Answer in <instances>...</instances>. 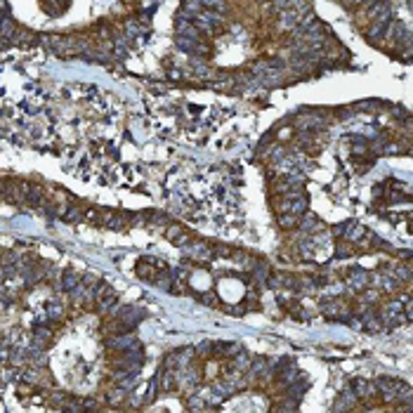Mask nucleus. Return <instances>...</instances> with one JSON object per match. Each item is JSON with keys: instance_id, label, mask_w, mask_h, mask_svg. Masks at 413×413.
<instances>
[{"instance_id": "obj_1", "label": "nucleus", "mask_w": 413, "mask_h": 413, "mask_svg": "<svg viewBox=\"0 0 413 413\" xmlns=\"http://www.w3.org/2000/svg\"><path fill=\"white\" fill-rule=\"evenodd\" d=\"M107 345L111 347V349H116V352H133V349H139V343H137V338H133V335L114 338V340H109Z\"/></svg>"}, {"instance_id": "obj_2", "label": "nucleus", "mask_w": 413, "mask_h": 413, "mask_svg": "<svg viewBox=\"0 0 413 413\" xmlns=\"http://www.w3.org/2000/svg\"><path fill=\"white\" fill-rule=\"evenodd\" d=\"M352 387H354V394H357V399H368V397H371V394L375 392L373 383H366L364 378H357V380L352 383Z\"/></svg>"}, {"instance_id": "obj_3", "label": "nucleus", "mask_w": 413, "mask_h": 413, "mask_svg": "<svg viewBox=\"0 0 413 413\" xmlns=\"http://www.w3.org/2000/svg\"><path fill=\"white\" fill-rule=\"evenodd\" d=\"M347 283L352 288H364L368 283V274L364 269H349V276H347Z\"/></svg>"}, {"instance_id": "obj_4", "label": "nucleus", "mask_w": 413, "mask_h": 413, "mask_svg": "<svg viewBox=\"0 0 413 413\" xmlns=\"http://www.w3.org/2000/svg\"><path fill=\"white\" fill-rule=\"evenodd\" d=\"M357 406V394L354 392H349V390H345L343 392V397L338 399V404H335L333 409L335 411H349V409H354Z\"/></svg>"}, {"instance_id": "obj_5", "label": "nucleus", "mask_w": 413, "mask_h": 413, "mask_svg": "<svg viewBox=\"0 0 413 413\" xmlns=\"http://www.w3.org/2000/svg\"><path fill=\"white\" fill-rule=\"evenodd\" d=\"M80 283V276L73 272V269H67L64 274H62V291H67V293H71L76 286Z\"/></svg>"}, {"instance_id": "obj_6", "label": "nucleus", "mask_w": 413, "mask_h": 413, "mask_svg": "<svg viewBox=\"0 0 413 413\" xmlns=\"http://www.w3.org/2000/svg\"><path fill=\"white\" fill-rule=\"evenodd\" d=\"M165 236L170 241H175V243H184V241L189 239L187 234H184V227L182 225H170L168 227V231H165Z\"/></svg>"}, {"instance_id": "obj_7", "label": "nucleus", "mask_w": 413, "mask_h": 413, "mask_svg": "<svg viewBox=\"0 0 413 413\" xmlns=\"http://www.w3.org/2000/svg\"><path fill=\"white\" fill-rule=\"evenodd\" d=\"M343 236H347L349 241H359V239H364L366 236V229L361 225H352V222H347V227H345V234Z\"/></svg>"}, {"instance_id": "obj_8", "label": "nucleus", "mask_w": 413, "mask_h": 413, "mask_svg": "<svg viewBox=\"0 0 413 413\" xmlns=\"http://www.w3.org/2000/svg\"><path fill=\"white\" fill-rule=\"evenodd\" d=\"M387 26H390V19H378V22H373V26L368 28V38H383Z\"/></svg>"}, {"instance_id": "obj_9", "label": "nucleus", "mask_w": 413, "mask_h": 413, "mask_svg": "<svg viewBox=\"0 0 413 413\" xmlns=\"http://www.w3.org/2000/svg\"><path fill=\"white\" fill-rule=\"evenodd\" d=\"M109 295H114V288L109 286V283H99L97 288H92V300L94 302H99V300H104Z\"/></svg>"}, {"instance_id": "obj_10", "label": "nucleus", "mask_w": 413, "mask_h": 413, "mask_svg": "<svg viewBox=\"0 0 413 413\" xmlns=\"http://www.w3.org/2000/svg\"><path fill=\"white\" fill-rule=\"evenodd\" d=\"M26 199L31 206H40V203H43V189L26 184Z\"/></svg>"}, {"instance_id": "obj_11", "label": "nucleus", "mask_w": 413, "mask_h": 413, "mask_svg": "<svg viewBox=\"0 0 413 413\" xmlns=\"http://www.w3.org/2000/svg\"><path fill=\"white\" fill-rule=\"evenodd\" d=\"M298 222H300V215H293V213H281L279 215V225L283 227V229H293Z\"/></svg>"}, {"instance_id": "obj_12", "label": "nucleus", "mask_w": 413, "mask_h": 413, "mask_svg": "<svg viewBox=\"0 0 413 413\" xmlns=\"http://www.w3.org/2000/svg\"><path fill=\"white\" fill-rule=\"evenodd\" d=\"M114 307H116V293L104 298V300H99V302H97V312H99V314H107V312H111Z\"/></svg>"}, {"instance_id": "obj_13", "label": "nucleus", "mask_w": 413, "mask_h": 413, "mask_svg": "<svg viewBox=\"0 0 413 413\" xmlns=\"http://www.w3.org/2000/svg\"><path fill=\"white\" fill-rule=\"evenodd\" d=\"M50 338H52V333H50L45 326H38V328H36V340H40V345L43 347L50 343Z\"/></svg>"}, {"instance_id": "obj_14", "label": "nucleus", "mask_w": 413, "mask_h": 413, "mask_svg": "<svg viewBox=\"0 0 413 413\" xmlns=\"http://www.w3.org/2000/svg\"><path fill=\"white\" fill-rule=\"evenodd\" d=\"M335 255H338V257H349V255H354V248L347 246V243H340V246L335 248Z\"/></svg>"}, {"instance_id": "obj_15", "label": "nucleus", "mask_w": 413, "mask_h": 413, "mask_svg": "<svg viewBox=\"0 0 413 413\" xmlns=\"http://www.w3.org/2000/svg\"><path fill=\"white\" fill-rule=\"evenodd\" d=\"M265 371H267V359H255L253 368H251V373H253V375H260V373H265Z\"/></svg>"}, {"instance_id": "obj_16", "label": "nucleus", "mask_w": 413, "mask_h": 413, "mask_svg": "<svg viewBox=\"0 0 413 413\" xmlns=\"http://www.w3.org/2000/svg\"><path fill=\"white\" fill-rule=\"evenodd\" d=\"M47 314H50L52 319H62V307L57 305V302H50V305H47Z\"/></svg>"}]
</instances>
